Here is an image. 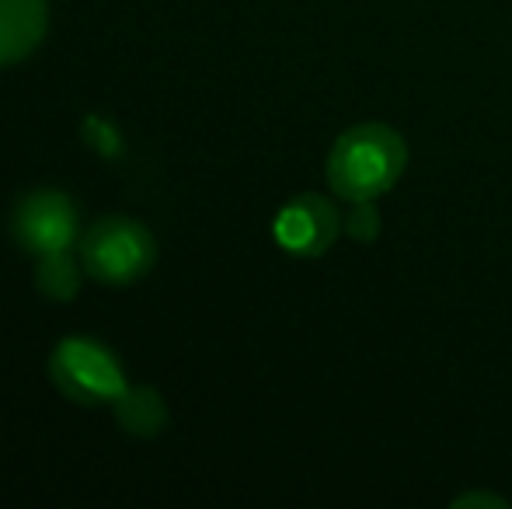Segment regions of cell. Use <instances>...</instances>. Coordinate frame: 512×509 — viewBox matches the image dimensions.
<instances>
[{
	"instance_id": "cell-5",
	"label": "cell",
	"mask_w": 512,
	"mask_h": 509,
	"mask_svg": "<svg viewBox=\"0 0 512 509\" xmlns=\"http://www.w3.org/2000/svg\"><path fill=\"white\" fill-rule=\"evenodd\" d=\"M338 231H342V217H338L335 203H328L324 196H314V192L290 199L276 213V224H272L279 248L297 258H321L335 245Z\"/></svg>"
},
{
	"instance_id": "cell-4",
	"label": "cell",
	"mask_w": 512,
	"mask_h": 509,
	"mask_svg": "<svg viewBox=\"0 0 512 509\" xmlns=\"http://www.w3.org/2000/svg\"><path fill=\"white\" fill-rule=\"evenodd\" d=\"M77 203L60 189H35L18 199L11 213V238L28 255L42 258L53 252H67L77 241Z\"/></svg>"
},
{
	"instance_id": "cell-8",
	"label": "cell",
	"mask_w": 512,
	"mask_h": 509,
	"mask_svg": "<svg viewBox=\"0 0 512 509\" xmlns=\"http://www.w3.org/2000/svg\"><path fill=\"white\" fill-rule=\"evenodd\" d=\"M35 286H39L42 297L49 300H74L81 290V269H77V258L67 252L42 255L35 265Z\"/></svg>"
},
{
	"instance_id": "cell-3",
	"label": "cell",
	"mask_w": 512,
	"mask_h": 509,
	"mask_svg": "<svg viewBox=\"0 0 512 509\" xmlns=\"http://www.w3.org/2000/svg\"><path fill=\"white\" fill-rule=\"evenodd\" d=\"M49 377L60 394L81 405H108L129 387L119 356L91 335H70L56 342L49 356Z\"/></svg>"
},
{
	"instance_id": "cell-9",
	"label": "cell",
	"mask_w": 512,
	"mask_h": 509,
	"mask_svg": "<svg viewBox=\"0 0 512 509\" xmlns=\"http://www.w3.org/2000/svg\"><path fill=\"white\" fill-rule=\"evenodd\" d=\"M84 140H88L102 157H119L122 154V140L108 119H98V116L84 119Z\"/></svg>"
},
{
	"instance_id": "cell-1",
	"label": "cell",
	"mask_w": 512,
	"mask_h": 509,
	"mask_svg": "<svg viewBox=\"0 0 512 509\" xmlns=\"http://www.w3.org/2000/svg\"><path fill=\"white\" fill-rule=\"evenodd\" d=\"M408 164L405 136L387 123H359L345 129L328 154V185L338 199H377L398 185Z\"/></svg>"
},
{
	"instance_id": "cell-2",
	"label": "cell",
	"mask_w": 512,
	"mask_h": 509,
	"mask_svg": "<svg viewBox=\"0 0 512 509\" xmlns=\"http://www.w3.org/2000/svg\"><path fill=\"white\" fill-rule=\"evenodd\" d=\"M81 262L98 283L129 286L157 262V241L133 217H105L81 234Z\"/></svg>"
},
{
	"instance_id": "cell-6",
	"label": "cell",
	"mask_w": 512,
	"mask_h": 509,
	"mask_svg": "<svg viewBox=\"0 0 512 509\" xmlns=\"http://www.w3.org/2000/svg\"><path fill=\"white\" fill-rule=\"evenodd\" d=\"M49 28V0H0V67L28 60Z\"/></svg>"
},
{
	"instance_id": "cell-7",
	"label": "cell",
	"mask_w": 512,
	"mask_h": 509,
	"mask_svg": "<svg viewBox=\"0 0 512 509\" xmlns=\"http://www.w3.org/2000/svg\"><path fill=\"white\" fill-rule=\"evenodd\" d=\"M115 405V422L122 426V433L129 436H157L168 426V405H164L161 391L147 384H133L112 401Z\"/></svg>"
},
{
	"instance_id": "cell-10",
	"label": "cell",
	"mask_w": 512,
	"mask_h": 509,
	"mask_svg": "<svg viewBox=\"0 0 512 509\" xmlns=\"http://www.w3.org/2000/svg\"><path fill=\"white\" fill-rule=\"evenodd\" d=\"M345 231H349L356 241L377 238L380 217H377V210H373V199H359V203H352V213L345 217Z\"/></svg>"
}]
</instances>
